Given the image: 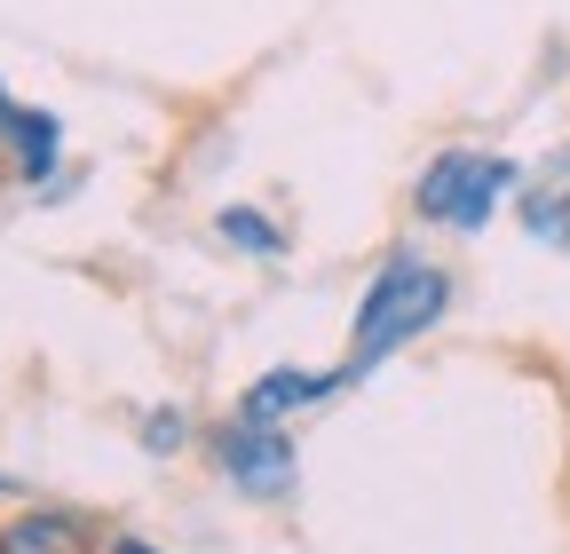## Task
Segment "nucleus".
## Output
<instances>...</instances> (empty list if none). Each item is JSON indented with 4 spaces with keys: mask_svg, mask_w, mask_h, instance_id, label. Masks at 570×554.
Instances as JSON below:
<instances>
[{
    "mask_svg": "<svg viewBox=\"0 0 570 554\" xmlns=\"http://www.w3.org/2000/svg\"><path fill=\"white\" fill-rule=\"evenodd\" d=\"M0 554H104L96 546V523L71 515V507H32L0 531Z\"/></svg>",
    "mask_w": 570,
    "mask_h": 554,
    "instance_id": "obj_5",
    "label": "nucleus"
},
{
    "mask_svg": "<svg viewBox=\"0 0 570 554\" xmlns=\"http://www.w3.org/2000/svg\"><path fill=\"white\" fill-rule=\"evenodd\" d=\"M341 388V373H294V365H277V373H262L254 388H246V404L238 412H254V421H294L302 404H317V396H333Z\"/></svg>",
    "mask_w": 570,
    "mask_h": 554,
    "instance_id": "obj_7",
    "label": "nucleus"
},
{
    "mask_svg": "<svg viewBox=\"0 0 570 554\" xmlns=\"http://www.w3.org/2000/svg\"><path fill=\"white\" fill-rule=\"evenodd\" d=\"M214 452H223V467H230L238 492H254V499H285V492H294V436H285L277 421L238 412V421H223Z\"/></svg>",
    "mask_w": 570,
    "mask_h": 554,
    "instance_id": "obj_3",
    "label": "nucleus"
},
{
    "mask_svg": "<svg viewBox=\"0 0 570 554\" xmlns=\"http://www.w3.org/2000/svg\"><path fill=\"white\" fill-rule=\"evenodd\" d=\"M0 144H9V159H17V175H24V182H48V175H56V159H63V127H56L48 111L17 103V96H9V80H0Z\"/></svg>",
    "mask_w": 570,
    "mask_h": 554,
    "instance_id": "obj_4",
    "label": "nucleus"
},
{
    "mask_svg": "<svg viewBox=\"0 0 570 554\" xmlns=\"http://www.w3.org/2000/svg\"><path fill=\"white\" fill-rule=\"evenodd\" d=\"M214 230H223L238 254H262V261L285 254V238H277V222L262 215V206H223V222H214Z\"/></svg>",
    "mask_w": 570,
    "mask_h": 554,
    "instance_id": "obj_8",
    "label": "nucleus"
},
{
    "mask_svg": "<svg viewBox=\"0 0 570 554\" xmlns=\"http://www.w3.org/2000/svg\"><path fill=\"white\" fill-rule=\"evenodd\" d=\"M515 198H523V230H531L539 246H562V254H570V151H554Z\"/></svg>",
    "mask_w": 570,
    "mask_h": 554,
    "instance_id": "obj_6",
    "label": "nucleus"
},
{
    "mask_svg": "<svg viewBox=\"0 0 570 554\" xmlns=\"http://www.w3.org/2000/svg\"><path fill=\"white\" fill-rule=\"evenodd\" d=\"M183 444V412H159V421H151V452H175Z\"/></svg>",
    "mask_w": 570,
    "mask_h": 554,
    "instance_id": "obj_9",
    "label": "nucleus"
},
{
    "mask_svg": "<svg viewBox=\"0 0 570 554\" xmlns=\"http://www.w3.org/2000/svg\"><path fill=\"white\" fill-rule=\"evenodd\" d=\"M111 554H151V546H142V538H111Z\"/></svg>",
    "mask_w": 570,
    "mask_h": 554,
    "instance_id": "obj_10",
    "label": "nucleus"
},
{
    "mask_svg": "<svg viewBox=\"0 0 570 554\" xmlns=\"http://www.w3.org/2000/svg\"><path fill=\"white\" fill-rule=\"evenodd\" d=\"M523 190L515 159H491V151H444L436 167L420 175L412 206H420V222H444V230H483L491 222V206Z\"/></svg>",
    "mask_w": 570,
    "mask_h": 554,
    "instance_id": "obj_2",
    "label": "nucleus"
},
{
    "mask_svg": "<svg viewBox=\"0 0 570 554\" xmlns=\"http://www.w3.org/2000/svg\"><path fill=\"white\" fill-rule=\"evenodd\" d=\"M9 175H17V159H9V144H0V182H9Z\"/></svg>",
    "mask_w": 570,
    "mask_h": 554,
    "instance_id": "obj_11",
    "label": "nucleus"
},
{
    "mask_svg": "<svg viewBox=\"0 0 570 554\" xmlns=\"http://www.w3.org/2000/svg\"><path fill=\"white\" fill-rule=\"evenodd\" d=\"M444 309H452V277H444L436 261H420V254H389V261L373 269V286L356 294V325H348L341 380L381 373V365L404 349V340H420Z\"/></svg>",
    "mask_w": 570,
    "mask_h": 554,
    "instance_id": "obj_1",
    "label": "nucleus"
}]
</instances>
